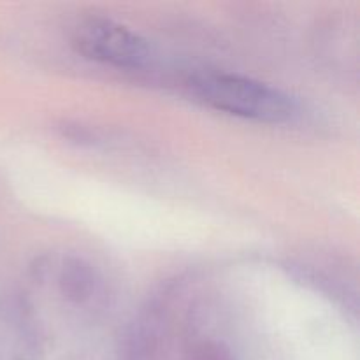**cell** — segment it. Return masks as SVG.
Here are the masks:
<instances>
[{
	"instance_id": "cell-1",
	"label": "cell",
	"mask_w": 360,
	"mask_h": 360,
	"mask_svg": "<svg viewBox=\"0 0 360 360\" xmlns=\"http://www.w3.org/2000/svg\"><path fill=\"white\" fill-rule=\"evenodd\" d=\"M186 90L200 104L239 118L285 123L297 115V102L283 90L239 74L200 70L186 79Z\"/></svg>"
},
{
	"instance_id": "cell-2",
	"label": "cell",
	"mask_w": 360,
	"mask_h": 360,
	"mask_svg": "<svg viewBox=\"0 0 360 360\" xmlns=\"http://www.w3.org/2000/svg\"><path fill=\"white\" fill-rule=\"evenodd\" d=\"M70 41L84 58L105 65L136 69L143 67L151 56L146 39L109 18L90 16L77 21Z\"/></svg>"
}]
</instances>
